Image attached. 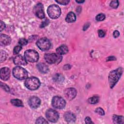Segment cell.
Returning a JSON list of instances; mask_svg holds the SVG:
<instances>
[{"instance_id":"obj_1","label":"cell","mask_w":124,"mask_h":124,"mask_svg":"<svg viewBox=\"0 0 124 124\" xmlns=\"http://www.w3.org/2000/svg\"><path fill=\"white\" fill-rule=\"evenodd\" d=\"M123 71L122 67H119L117 69L110 72L108 76V80L109 86L112 88L119 80Z\"/></svg>"},{"instance_id":"obj_2","label":"cell","mask_w":124,"mask_h":124,"mask_svg":"<svg viewBox=\"0 0 124 124\" xmlns=\"http://www.w3.org/2000/svg\"><path fill=\"white\" fill-rule=\"evenodd\" d=\"M25 87L30 90H35L40 86L39 79L34 77L27 78L24 83Z\"/></svg>"},{"instance_id":"obj_3","label":"cell","mask_w":124,"mask_h":124,"mask_svg":"<svg viewBox=\"0 0 124 124\" xmlns=\"http://www.w3.org/2000/svg\"><path fill=\"white\" fill-rule=\"evenodd\" d=\"M13 74L16 78L19 80L27 79L28 76L26 70L20 66H16L13 68Z\"/></svg>"},{"instance_id":"obj_4","label":"cell","mask_w":124,"mask_h":124,"mask_svg":"<svg viewBox=\"0 0 124 124\" xmlns=\"http://www.w3.org/2000/svg\"><path fill=\"white\" fill-rule=\"evenodd\" d=\"M47 13L49 16L52 19H56L58 18L61 13V9L58 5L52 4L49 5L47 10Z\"/></svg>"},{"instance_id":"obj_5","label":"cell","mask_w":124,"mask_h":124,"mask_svg":"<svg viewBox=\"0 0 124 124\" xmlns=\"http://www.w3.org/2000/svg\"><path fill=\"white\" fill-rule=\"evenodd\" d=\"M24 58L27 62H36L39 60V54L37 51L33 49H28L24 52Z\"/></svg>"},{"instance_id":"obj_6","label":"cell","mask_w":124,"mask_h":124,"mask_svg":"<svg viewBox=\"0 0 124 124\" xmlns=\"http://www.w3.org/2000/svg\"><path fill=\"white\" fill-rule=\"evenodd\" d=\"M45 61L48 63H59L62 59L61 55L56 53H47L44 56Z\"/></svg>"},{"instance_id":"obj_7","label":"cell","mask_w":124,"mask_h":124,"mask_svg":"<svg viewBox=\"0 0 124 124\" xmlns=\"http://www.w3.org/2000/svg\"><path fill=\"white\" fill-rule=\"evenodd\" d=\"M51 104L54 108L58 109H62L65 106L66 102L65 100L62 97L58 96H55L53 97Z\"/></svg>"},{"instance_id":"obj_8","label":"cell","mask_w":124,"mask_h":124,"mask_svg":"<svg viewBox=\"0 0 124 124\" xmlns=\"http://www.w3.org/2000/svg\"><path fill=\"white\" fill-rule=\"evenodd\" d=\"M37 46L42 51L48 50L51 46L50 41L46 37H43L39 39L36 42Z\"/></svg>"},{"instance_id":"obj_9","label":"cell","mask_w":124,"mask_h":124,"mask_svg":"<svg viewBox=\"0 0 124 124\" xmlns=\"http://www.w3.org/2000/svg\"><path fill=\"white\" fill-rule=\"evenodd\" d=\"M46 116L47 120L52 123L57 122L59 118V115L57 111L53 109L47 110L46 113Z\"/></svg>"},{"instance_id":"obj_10","label":"cell","mask_w":124,"mask_h":124,"mask_svg":"<svg viewBox=\"0 0 124 124\" xmlns=\"http://www.w3.org/2000/svg\"><path fill=\"white\" fill-rule=\"evenodd\" d=\"M33 12L37 17L40 19L45 17V13L43 10V5L41 3H37L33 9Z\"/></svg>"},{"instance_id":"obj_11","label":"cell","mask_w":124,"mask_h":124,"mask_svg":"<svg viewBox=\"0 0 124 124\" xmlns=\"http://www.w3.org/2000/svg\"><path fill=\"white\" fill-rule=\"evenodd\" d=\"M64 94L68 100H71L76 97L77 95V91L73 88H67L65 89L64 91Z\"/></svg>"},{"instance_id":"obj_12","label":"cell","mask_w":124,"mask_h":124,"mask_svg":"<svg viewBox=\"0 0 124 124\" xmlns=\"http://www.w3.org/2000/svg\"><path fill=\"white\" fill-rule=\"evenodd\" d=\"M41 104L40 99L36 96H32L29 100V105L32 108H37Z\"/></svg>"},{"instance_id":"obj_13","label":"cell","mask_w":124,"mask_h":124,"mask_svg":"<svg viewBox=\"0 0 124 124\" xmlns=\"http://www.w3.org/2000/svg\"><path fill=\"white\" fill-rule=\"evenodd\" d=\"M10 76V70L7 67L1 68L0 70V77L3 80H8Z\"/></svg>"},{"instance_id":"obj_14","label":"cell","mask_w":124,"mask_h":124,"mask_svg":"<svg viewBox=\"0 0 124 124\" xmlns=\"http://www.w3.org/2000/svg\"><path fill=\"white\" fill-rule=\"evenodd\" d=\"M14 63L18 66L26 65L27 64V61L26 60L24 57L20 55H16L13 60Z\"/></svg>"},{"instance_id":"obj_15","label":"cell","mask_w":124,"mask_h":124,"mask_svg":"<svg viewBox=\"0 0 124 124\" xmlns=\"http://www.w3.org/2000/svg\"><path fill=\"white\" fill-rule=\"evenodd\" d=\"M11 42V38L4 34H1L0 36V45L2 46H7L10 44Z\"/></svg>"},{"instance_id":"obj_16","label":"cell","mask_w":124,"mask_h":124,"mask_svg":"<svg viewBox=\"0 0 124 124\" xmlns=\"http://www.w3.org/2000/svg\"><path fill=\"white\" fill-rule=\"evenodd\" d=\"M64 119L68 123H73L76 121V116L71 112H66L64 113Z\"/></svg>"},{"instance_id":"obj_17","label":"cell","mask_w":124,"mask_h":124,"mask_svg":"<svg viewBox=\"0 0 124 124\" xmlns=\"http://www.w3.org/2000/svg\"><path fill=\"white\" fill-rule=\"evenodd\" d=\"M68 51V48L67 46L62 45L56 49V52L57 54L62 55L66 54Z\"/></svg>"},{"instance_id":"obj_18","label":"cell","mask_w":124,"mask_h":124,"mask_svg":"<svg viewBox=\"0 0 124 124\" xmlns=\"http://www.w3.org/2000/svg\"><path fill=\"white\" fill-rule=\"evenodd\" d=\"M37 67L38 70L41 73L43 74H46L49 71V68L48 66L44 63H42V62L39 63L37 65Z\"/></svg>"},{"instance_id":"obj_19","label":"cell","mask_w":124,"mask_h":124,"mask_svg":"<svg viewBox=\"0 0 124 124\" xmlns=\"http://www.w3.org/2000/svg\"><path fill=\"white\" fill-rule=\"evenodd\" d=\"M76 16L72 12H70L68 13L66 16L65 18V20L68 23H72L76 21Z\"/></svg>"},{"instance_id":"obj_20","label":"cell","mask_w":124,"mask_h":124,"mask_svg":"<svg viewBox=\"0 0 124 124\" xmlns=\"http://www.w3.org/2000/svg\"><path fill=\"white\" fill-rule=\"evenodd\" d=\"M112 119L114 123L115 124H120L124 123V117L123 116L114 115L112 116Z\"/></svg>"},{"instance_id":"obj_21","label":"cell","mask_w":124,"mask_h":124,"mask_svg":"<svg viewBox=\"0 0 124 124\" xmlns=\"http://www.w3.org/2000/svg\"><path fill=\"white\" fill-rule=\"evenodd\" d=\"M11 103L12 104L15 106L16 107H23V104L21 100L18 99H14L11 100Z\"/></svg>"},{"instance_id":"obj_22","label":"cell","mask_w":124,"mask_h":124,"mask_svg":"<svg viewBox=\"0 0 124 124\" xmlns=\"http://www.w3.org/2000/svg\"><path fill=\"white\" fill-rule=\"evenodd\" d=\"M53 80L56 82H61L64 80V77L60 74H56L53 78Z\"/></svg>"},{"instance_id":"obj_23","label":"cell","mask_w":124,"mask_h":124,"mask_svg":"<svg viewBox=\"0 0 124 124\" xmlns=\"http://www.w3.org/2000/svg\"><path fill=\"white\" fill-rule=\"evenodd\" d=\"M99 100V97L96 96H93L90 97L89 99H88V102L90 104H96L98 102Z\"/></svg>"},{"instance_id":"obj_24","label":"cell","mask_w":124,"mask_h":124,"mask_svg":"<svg viewBox=\"0 0 124 124\" xmlns=\"http://www.w3.org/2000/svg\"><path fill=\"white\" fill-rule=\"evenodd\" d=\"M8 55L7 53L4 51V50H0V62H2L3 61H4L7 57Z\"/></svg>"},{"instance_id":"obj_25","label":"cell","mask_w":124,"mask_h":124,"mask_svg":"<svg viewBox=\"0 0 124 124\" xmlns=\"http://www.w3.org/2000/svg\"><path fill=\"white\" fill-rule=\"evenodd\" d=\"M36 124H48V122L43 117H40L36 120V121L35 122Z\"/></svg>"},{"instance_id":"obj_26","label":"cell","mask_w":124,"mask_h":124,"mask_svg":"<svg viewBox=\"0 0 124 124\" xmlns=\"http://www.w3.org/2000/svg\"><path fill=\"white\" fill-rule=\"evenodd\" d=\"M119 6V1L118 0H112L110 3V6L113 8H117Z\"/></svg>"},{"instance_id":"obj_27","label":"cell","mask_w":124,"mask_h":124,"mask_svg":"<svg viewBox=\"0 0 124 124\" xmlns=\"http://www.w3.org/2000/svg\"><path fill=\"white\" fill-rule=\"evenodd\" d=\"M105 18V15L103 14H99L97 15L95 19L97 21H102Z\"/></svg>"},{"instance_id":"obj_28","label":"cell","mask_w":124,"mask_h":124,"mask_svg":"<svg viewBox=\"0 0 124 124\" xmlns=\"http://www.w3.org/2000/svg\"><path fill=\"white\" fill-rule=\"evenodd\" d=\"M21 49H22V47L21 46H15L13 50L14 54H18L19 52V51L21 50Z\"/></svg>"},{"instance_id":"obj_29","label":"cell","mask_w":124,"mask_h":124,"mask_svg":"<svg viewBox=\"0 0 124 124\" xmlns=\"http://www.w3.org/2000/svg\"><path fill=\"white\" fill-rule=\"evenodd\" d=\"M19 44L22 46H25L26 45L28 44V41L27 39L25 38H21L18 42Z\"/></svg>"},{"instance_id":"obj_30","label":"cell","mask_w":124,"mask_h":124,"mask_svg":"<svg viewBox=\"0 0 124 124\" xmlns=\"http://www.w3.org/2000/svg\"><path fill=\"white\" fill-rule=\"evenodd\" d=\"M95 111L96 113L99 114L100 115H104V114H105V112H104V110L101 108H96L95 110Z\"/></svg>"},{"instance_id":"obj_31","label":"cell","mask_w":124,"mask_h":124,"mask_svg":"<svg viewBox=\"0 0 124 124\" xmlns=\"http://www.w3.org/2000/svg\"><path fill=\"white\" fill-rule=\"evenodd\" d=\"M56 1L58 3H59L60 4L66 5L70 2V0H56Z\"/></svg>"},{"instance_id":"obj_32","label":"cell","mask_w":124,"mask_h":124,"mask_svg":"<svg viewBox=\"0 0 124 124\" xmlns=\"http://www.w3.org/2000/svg\"><path fill=\"white\" fill-rule=\"evenodd\" d=\"M0 84H1V85H0L1 87V88H2L3 89V90L6 91V92H9L10 91V89L7 85H6L5 84L3 83L2 82H1Z\"/></svg>"},{"instance_id":"obj_33","label":"cell","mask_w":124,"mask_h":124,"mask_svg":"<svg viewBox=\"0 0 124 124\" xmlns=\"http://www.w3.org/2000/svg\"><path fill=\"white\" fill-rule=\"evenodd\" d=\"M49 20L48 19H46L44 22H43V23L41 24V25H40V27L41 28H44L45 27H46V26H47L48 23H49Z\"/></svg>"},{"instance_id":"obj_34","label":"cell","mask_w":124,"mask_h":124,"mask_svg":"<svg viewBox=\"0 0 124 124\" xmlns=\"http://www.w3.org/2000/svg\"><path fill=\"white\" fill-rule=\"evenodd\" d=\"M98 36L100 37H103L105 35V32L104 31L102 30H99L98 31Z\"/></svg>"},{"instance_id":"obj_35","label":"cell","mask_w":124,"mask_h":124,"mask_svg":"<svg viewBox=\"0 0 124 124\" xmlns=\"http://www.w3.org/2000/svg\"><path fill=\"white\" fill-rule=\"evenodd\" d=\"M85 122L86 124H93V122L92 121L91 119L89 117H87L85 119Z\"/></svg>"},{"instance_id":"obj_36","label":"cell","mask_w":124,"mask_h":124,"mask_svg":"<svg viewBox=\"0 0 124 124\" xmlns=\"http://www.w3.org/2000/svg\"><path fill=\"white\" fill-rule=\"evenodd\" d=\"M5 27V25L2 21L0 22V31H1Z\"/></svg>"},{"instance_id":"obj_37","label":"cell","mask_w":124,"mask_h":124,"mask_svg":"<svg viewBox=\"0 0 124 124\" xmlns=\"http://www.w3.org/2000/svg\"><path fill=\"white\" fill-rule=\"evenodd\" d=\"M119 35H120V32L118 31H115L113 32V35L114 38H117L119 36Z\"/></svg>"},{"instance_id":"obj_38","label":"cell","mask_w":124,"mask_h":124,"mask_svg":"<svg viewBox=\"0 0 124 124\" xmlns=\"http://www.w3.org/2000/svg\"><path fill=\"white\" fill-rule=\"evenodd\" d=\"M116 59L115 57L114 56H109L108 58H107V61H114V60H116Z\"/></svg>"},{"instance_id":"obj_39","label":"cell","mask_w":124,"mask_h":124,"mask_svg":"<svg viewBox=\"0 0 124 124\" xmlns=\"http://www.w3.org/2000/svg\"><path fill=\"white\" fill-rule=\"evenodd\" d=\"M71 66L70 64H66L64 66L63 69L64 70H68L71 68Z\"/></svg>"},{"instance_id":"obj_40","label":"cell","mask_w":124,"mask_h":124,"mask_svg":"<svg viewBox=\"0 0 124 124\" xmlns=\"http://www.w3.org/2000/svg\"><path fill=\"white\" fill-rule=\"evenodd\" d=\"M89 25H90V24H89V23H86V24H85V26H84V27H83V30H86L89 27Z\"/></svg>"},{"instance_id":"obj_41","label":"cell","mask_w":124,"mask_h":124,"mask_svg":"<svg viewBox=\"0 0 124 124\" xmlns=\"http://www.w3.org/2000/svg\"><path fill=\"white\" fill-rule=\"evenodd\" d=\"M76 2L78 3H83L84 2V0H76Z\"/></svg>"}]
</instances>
